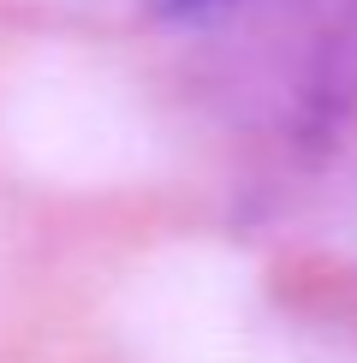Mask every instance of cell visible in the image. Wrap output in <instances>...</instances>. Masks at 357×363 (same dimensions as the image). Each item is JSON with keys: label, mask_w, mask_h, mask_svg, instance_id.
<instances>
[{"label": "cell", "mask_w": 357, "mask_h": 363, "mask_svg": "<svg viewBox=\"0 0 357 363\" xmlns=\"http://www.w3.org/2000/svg\"><path fill=\"white\" fill-rule=\"evenodd\" d=\"M143 363H327L286 345L280 334H262L256 322L244 315L238 292H208L203 304L191 310H167V322L143 328L137 340Z\"/></svg>", "instance_id": "6da1fadb"}]
</instances>
